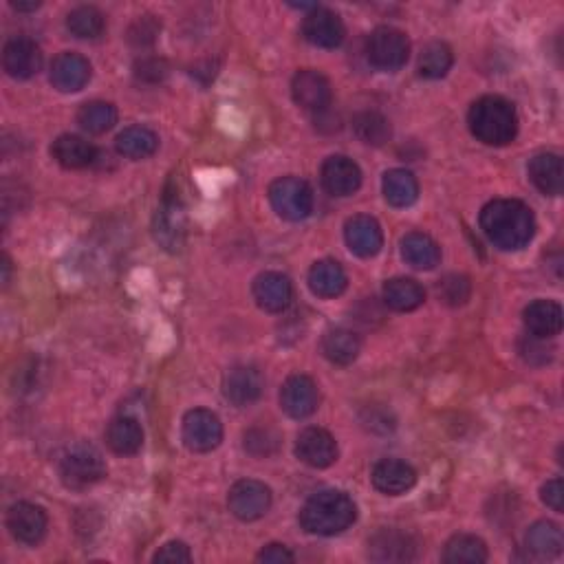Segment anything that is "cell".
<instances>
[{"mask_svg":"<svg viewBox=\"0 0 564 564\" xmlns=\"http://www.w3.org/2000/svg\"><path fill=\"white\" fill-rule=\"evenodd\" d=\"M481 230L494 247L503 252H516L529 245L536 234V219L523 201L496 199L481 212Z\"/></svg>","mask_w":564,"mask_h":564,"instance_id":"obj_1","label":"cell"},{"mask_svg":"<svg viewBox=\"0 0 564 564\" xmlns=\"http://www.w3.org/2000/svg\"><path fill=\"white\" fill-rule=\"evenodd\" d=\"M357 518L353 498L338 490H324L313 494L300 512V525L313 536L344 534Z\"/></svg>","mask_w":564,"mask_h":564,"instance_id":"obj_2","label":"cell"},{"mask_svg":"<svg viewBox=\"0 0 564 564\" xmlns=\"http://www.w3.org/2000/svg\"><path fill=\"white\" fill-rule=\"evenodd\" d=\"M472 135L485 146H507L518 135V115L512 102L498 95H485L470 108Z\"/></svg>","mask_w":564,"mask_h":564,"instance_id":"obj_3","label":"cell"},{"mask_svg":"<svg viewBox=\"0 0 564 564\" xmlns=\"http://www.w3.org/2000/svg\"><path fill=\"white\" fill-rule=\"evenodd\" d=\"M106 476V463L100 452L86 443H78L60 459V479L71 490H86Z\"/></svg>","mask_w":564,"mask_h":564,"instance_id":"obj_4","label":"cell"},{"mask_svg":"<svg viewBox=\"0 0 564 564\" xmlns=\"http://www.w3.org/2000/svg\"><path fill=\"white\" fill-rule=\"evenodd\" d=\"M269 201L280 219L291 223L305 221L313 212V192L309 183L298 177H282L271 183Z\"/></svg>","mask_w":564,"mask_h":564,"instance_id":"obj_5","label":"cell"},{"mask_svg":"<svg viewBox=\"0 0 564 564\" xmlns=\"http://www.w3.org/2000/svg\"><path fill=\"white\" fill-rule=\"evenodd\" d=\"M366 58L379 71L395 73L406 67L410 58V42L404 31L393 27H377L366 42Z\"/></svg>","mask_w":564,"mask_h":564,"instance_id":"obj_6","label":"cell"},{"mask_svg":"<svg viewBox=\"0 0 564 564\" xmlns=\"http://www.w3.org/2000/svg\"><path fill=\"white\" fill-rule=\"evenodd\" d=\"M153 234L159 247H164L166 252H181L188 234V216L181 199L175 197V194H166L164 201H161L153 219Z\"/></svg>","mask_w":564,"mask_h":564,"instance_id":"obj_7","label":"cell"},{"mask_svg":"<svg viewBox=\"0 0 564 564\" xmlns=\"http://www.w3.org/2000/svg\"><path fill=\"white\" fill-rule=\"evenodd\" d=\"M223 441V423L212 410L194 408L183 417V443L192 452H212Z\"/></svg>","mask_w":564,"mask_h":564,"instance_id":"obj_8","label":"cell"},{"mask_svg":"<svg viewBox=\"0 0 564 564\" xmlns=\"http://www.w3.org/2000/svg\"><path fill=\"white\" fill-rule=\"evenodd\" d=\"M227 505L230 512L245 523L263 518L271 507V490L260 481L245 479L232 485L230 494H227Z\"/></svg>","mask_w":564,"mask_h":564,"instance_id":"obj_9","label":"cell"},{"mask_svg":"<svg viewBox=\"0 0 564 564\" xmlns=\"http://www.w3.org/2000/svg\"><path fill=\"white\" fill-rule=\"evenodd\" d=\"M291 95H294V102L302 108V111L324 113L331 106L333 91L327 75H322L320 71L313 69H305L294 75V82H291Z\"/></svg>","mask_w":564,"mask_h":564,"instance_id":"obj_10","label":"cell"},{"mask_svg":"<svg viewBox=\"0 0 564 564\" xmlns=\"http://www.w3.org/2000/svg\"><path fill=\"white\" fill-rule=\"evenodd\" d=\"M265 379L256 366H234L223 377V397L236 408L252 406L263 395Z\"/></svg>","mask_w":564,"mask_h":564,"instance_id":"obj_11","label":"cell"},{"mask_svg":"<svg viewBox=\"0 0 564 564\" xmlns=\"http://www.w3.org/2000/svg\"><path fill=\"white\" fill-rule=\"evenodd\" d=\"M49 527L47 512L34 503H16L7 509V529L23 545H38Z\"/></svg>","mask_w":564,"mask_h":564,"instance_id":"obj_12","label":"cell"},{"mask_svg":"<svg viewBox=\"0 0 564 564\" xmlns=\"http://www.w3.org/2000/svg\"><path fill=\"white\" fill-rule=\"evenodd\" d=\"M302 36H305V40L311 42L313 47L335 49L342 45L346 29L338 14L331 12L327 7H316L302 20Z\"/></svg>","mask_w":564,"mask_h":564,"instance_id":"obj_13","label":"cell"},{"mask_svg":"<svg viewBox=\"0 0 564 564\" xmlns=\"http://www.w3.org/2000/svg\"><path fill=\"white\" fill-rule=\"evenodd\" d=\"M318 386L307 375H291L280 388V406L291 419H307L318 410Z\"/></svg>","mask_w":564,"mask_h":564,"instance_id":"obj_14","label":"cell"},{"mask_svg":"<svg viewBox=\"0 0 564 564\" xmlns=\"http://www.w3.org/2000/svg\"><path fill=\"white\" fill-rule=\"evenodd\" d=\"M296 457L309 468L324 470L338 461V443L324 428H307L296 439Z\"/></svg>","mask_w":564,"mask_h":564,"instance_id":"obj_15","label":"cell"},{"mask_svg":"<svg viewBox=\"0 0 564 564\" xmlns=\"http://www.w3.org/2000/svg\"><path fill=\"white\" fill-rule=\"evenodd\" d=\"M368 556L375 562H410L417 558V542L399 529H379L368 540Z\"/></svg>","mask_w":564,"mask_h":564,"instance_id":"obj_16","label":"cell"},{"mask_svg":"<svg viewBox=\"0 0 564 564\" xmlns=\"http://www.w3.org/2000/svg\"><path fill=\"white\" fill-rule=\"evenodd\" d=\"M322 186L333 197H351L362 186V170L344 155L329 157L322 164Z\"/></svg>","mask_w":564,"mask_h":564,"instance_id":"obj_17","label":"cell"},{"mask_svg":"<svg viewBox=\"0 0 564 564\" xmlns=\"http://www.w3.org/2000/svg\"><path fill=\"white\" fill-rule=\"evenodd\" d=\"M344 241L351 252L360 258H373L384 247V232L373 216H353L344 225Z\"/></svg>","mask_w":564,"mask_h":564,"instance_id":"obj_18","label":"cell"},{"mask_svg":"<svg viewBox=\"0 0 564 564\" xmlns=\"http://www.w3.org/2000/svg\"><path fill=\"white\" fill-rule=\"evenodd\" d=\"M252 294L256 305L263 311L282 313L291 305L294 287H291V280L285 274H278V271H265V274L256 276Z\"/></svg>","mask_w":564,"mask_h":564,"instance_id":"obj_19","label":"cell"},{"mask_svg":"<svg viewBox=\"0 0 564 564\" xmlns=\"http://www.w3.org/2000/svg\"><path fill=\"white\" fill-rule=\"evenodd\" d=\"M3 67L14 80H29L42 67V51L34 40L14 38L3 49Z\"/></svg>","mask_w":564,"mask_h":564,"instance_id":"obj_20","label":"cell"},{"mask_svg":"<svg viewBox=\"0 0 564 564\" xmlns=\"http://www.w3.org/2000/svg\"><path fill=\"white\" fill-rule=\"evenodd\" d=\"M91 80V64L80 53H60L51 64V84L60 93H78Z\"/></svg>","mask_w":564,"mask_h":564,"instance_id":"obj_21","label":"cell"},{"mask_svg":"<svg viewBox=\"0 0 564 564\" xmlns=\"http://www.w3.org/2000/svg\"><path fill=\"white\" fill-rule=\"evenodd\" d=\"M371 481L377 492H382L386 496H401L415 487L417 472L406 461L382 459L379 463H375Z\"/></svg>","mask_w":564,"mask_h":564,"instance_id":"obj_22","label":"cell"},{"mask_svg":"<svg viewBox=\"0 0 564 564\" xmlns=\"http://www.w3.org/2000/svg\"><path fill=\"white\" fill-rule=\"evenodd\" d=\"M523 320H525L527 331L534 335V338H542V340L558 335L562 331V324H564L562 307L553 300L531 302V305L523 313Z\"/></svg>","mask_w":564,"mask_h":564,"instance_id":"obj_23","label":"cell"},{"mask_svg":"<svg viewBox=\"0 0 564 564\" xmlns=\"http://www.w3.org/2000/svg\"><path fill=\"white\" fill-rule=\"evenodd\" d=\"M51 155L62 168L80 170L89 168L97 159V148L78 135H60L51 146Z\"/></svg>","mask_w":564,"mask_h":564,"instance_id":"obj_24","label":"cell"},{"mask_svg":"<svg viewBox=\"0 0 564 564\" xmlns=\"http://www.w3.org/2000/svg\"><path fill=\"white\" fill-rule=\"evenodd\" d=\"M529 179L547 197H560L564 188L562 159L556 153H540L529 161Z\"/></svg>","mask_w":564,"mask_h":564,"instance_id":"obj_25","label":"cell"},{"mask_svg":"<svg viewBox=\"0 0 564 564\" xmlns=\"http://www.w3.org/2000/svg\"><path fill=\"white\" fill-rule=\"evenodd\" d=\"M106 443L115 454H122V457H130V454H137L144 446V430H141V423L135 417H115L108 423L106 430Z\"/></svg>","mask_w":564,"mask_h":564,"instance_id":"obj_26","label":"cell"},{"mask_svg":"<svg viewBox=\"0 0 564 564\" xmlns=\"http://www.w3.org/2000/svg\"><path fill=\"white\" fill-rule=\"evenodd\" d=\"M349 287V278L335 260H318L309 271V289L318 298H338Z\"/></svg>","mask_w":564,"mask_h":564,"instance_id":"obj_27","label":"cell"},{"mask_svg":"<svg viewBox=\"0 0 564 564\" xmlns=\"http://www.w3.org/2000/svg\"><path fill=\"white\" fill-rule=\"evenodd\" d=\"M525 547L527 551L534 553L536 558H542V560L558 558L564 547V536H562L560 525L551 523V520H538V523H534L527 529Z\"/></svg>","mask_w":564,"mask_h":564,"instance_id":"obj_28","label":"cell"},{"mask_svg":"<svg viewBox=\"0 0 564 564\" xmlns=\"http://www.w3.org/2000/svg\"><path fill=\"white\" fill-rule=\"evenodd\" d=\"M401 256L410 267L430 271L441 263V247L428 234L412 232L401 241Z\"/></svg>","mask_w":564,"mask_h":564,"instance_id":"obj_29","label":"cell"},{"mask_svg":"<svg viewBox=\"0 0 564 564\" xmlns=\"http://www.w3.org/2000/svg\"><path fill=\"white\" fill-rule=\"evenodd\" d=\"M382 190L384 199L393 205V208H410V205L419 199L417 177L404 168L388 170L382 181Z\"/></svg>","mask_w":564,"mask_h":564,"instance_id":"obj_30","label":"cell"},{"mask_svg":"<svg viewBox=\"0 0 564 564\" xmlns=\"http://www.w3.org/2000/svg\"><path fill=\"white\" fill-rule=\"evenodd\" d=\"M423 300H426V291L412 278H393L384 285V302L393 311H415L423 305Z\"/></svg>","mask_w":564,"mask_h":564,"instance_id":"obj_31","label":"cell"},{"mask_svg":"<svg viewBox=\"0 0 564 564\" xmlns=\"http://www.w3.org/2000/svg\"><path fill=\"white\" fill-rule=\"evenodd\" d=\"M362 342L349 329H331L322 338V353L335 366H349L360 355Z\"/></svg>","mask_w":564,"mask_h":564,"instance_id":"obj_32","label":"cell"},{"mask_svg":"<svg viewBox=\"0 0 564 564\" xmlns=\"http://www.w3.org/2000/svg\"><path fill=\"white\" fill-rule=\"evenodd\" d=\"M115 148L128 159H146L157 153L159 137L146 126H130L117 135Z\"/></svg>","mask_w":564,"mask_h":564,"instance_id":"obj_33","label":"cell"},{"mask_svg":"<svg viewBox=\"0 0 564 564\" xmlns=\"http://www.w3.org/2000/svg\"><path fill=\"white\" fill-rule=\"evenodd\" d=\"M443 562L448 564H483L487 562V545L472 534H459L448 540L443 549Z\"/></svg>","mask_w":564,"mask_h":564,"instance_id":"obj_34","label":"cell"},{"mask_svg":"<svg viewBox=\"0 0 564 564\" xmlns=\"http://www.w3.org/2000/svg\"><path fill=\"white\" fill-rule=\"evenodd\" d=\"M106 20L104 14L97 7L82 5L75 7L73 12L67 16V29L75 38L80 40H95L104 34Z\"/></svg>","mask_w":564,"mask_h":564,"instance_id":"obj_35","label":"cell"},{"mask_svg":"<svg viewBox=\"0 0 564 564\" xmlns=\"http://www.w3.org/2000/svg\"><path fill=\"white\" fill-rule=\"evenodd\" d=\"M454 56L446 42H430L419 56V75L426 80H441L452 69Z\"/></svg>","mask_w":564,"mask_h":564,"instance_id":"obj_36","label":"cell"},{"mask_svg":"<svg viewBox=\"0 0 564 564\" xmlns=\"http://www.w3.org/2000/svg\"><path fill=\"white\" fill-rule=\"evenodd\" d=\"M78 124L91 135H102L117 124V108L108 102H89L80 108Z\"/></svg>","mask_w":564,"mask_h":564,"instance_id":"obj_37","label":"cell"},{"mask_svg":"<svg viewBox=\"0 0 564 564\" xmlns=\"http://www.w3.org/2000/svg\"><path fill=\"white\" fill-rule=\"evenodd\" d=\"M353 130L360 141L368 146H384L390 139V124L384 115L375 111H364L355 115L353 119Z\"/></svg>","mask_w":564,"mask_h":564,"instance_id":"obj_38","label":"cell"},{"mask_svg":"<svg viewBox=\"0 0 564 564\" xmlns=\"http://www.w3.org/2000/svg\"><path fill=\"white\" fill-rule=\"evenodd\" d=\"M280 448V437L278 432L271 428H252L245 432V450L252 454V457H271V454L278 452Z\"/></svg>","mask_w":564,"mask_h":564,"instance_id":"obj_39","label":"cell"},{"mask_svg":"<svg viewBox=\"0 0 564 564\" xmlns=\"http://www.w3.org/2000/svg\"><path fill=\"white\" fill-rule=\"evenodd\" d=\"M470 291V280L459 274H450L439 282V298L452 307H459L463 302H468Z\"/></svg>","mask_w":564,"mask_h":564,"instance_id":"obj_40","label":"cell"},{"mask_svg":"<svg viewBox=\"0 0 564 564\" xmlns=\"http://www.w3.org/2000/svg\"><path fill=\"white\" fill-rule=\"evenodd\" d=\"M161 25L153 16H139L128 29V42L133 47H150L157 40Z\"/></svg>","mask_w":564,"mask_h":564,"instance_id":"obj_41","label":"cell"},{"mask_svg":"<svg viewBox=\"0 0 564 564\" xmlns=\"http://www.w3.org/2000/svg\"><path fill=\"white\" fill-rule=\"evenodd\" d=\"M168 71V62L161 58H141L135 62V78L146 84H157L166 80Z\"/></svg>","mask_w":564,"mask_h":564,"instance_id":"obj_42","label":"cell"},{"mask_svg":"<svg viewBox=\"0 0 564 564\" xmlns=\"http://www.w3.org/2000/svg\"><path fill=\"white\" fill-rule=\"evenodd\" d=\"M153 560L155 562H168V564H181V562H192V553H190L186 542L172 540V542H166V545L155 553Z\"/></svg>","mask_w":564,"mask_h":564,"instance_id":"obj_43","label":"cell"},{"mask_svg":"<svg viewBox=\"0 0 564 564\" xmlns=\"http://www.w3.org/2000/svg\"><path fill=\"white\" fill-rule=\"evenodd\" d=\"M540 498H542V503L553 509V512L560 514L562 509H564V485H562V479H551V481H547L545 485H542Z\"/></svg>","mask_w":564,"mask_h":564,"instance_id":"obj_44","label":"cell"},{"mask_svg":"<svg viewBox=\"0 0 564 564\" xmlns=\"http://www.w3.org/2000/svg\"><path fill=\"white\" fill-rule=\"evenodd\" d=\"M296 560L294 553H291L285 545H267L263 551L258 553V562H267V564H291Z\"/></svg>","mask_w":564,"mask_h":564,"instance_id":"obj_45","label":"cell"},{"mask_svg":"<svg viewBox=\"0 0 564 564\" xmlns=\"http://www.w3.org/2000/svg\"><path fill=\"white\" fill-rule=\"evenodd\" d=\"M12 7L18 9V12H36L40 3L38 0H31V3H12Z\"/></svg>","mask_w":564,"mask_h":564,"instance_id":"obj_46","label":"cell"},{"mask_svg":"<svg viewBox=\"0 0 564 564\" xmlns=\"http://www.w3.org/2000/svg\"><path fill=\"white\" fill-rule=\"evenodd\" d=\"M3 269H5L3 282L7 285V282H9V274H12V260H9V256H3Z\"/></svg>","mask_w":564,"mask_h":564,"instance_id":"obj_47","label":"cell"}]
</instances>
